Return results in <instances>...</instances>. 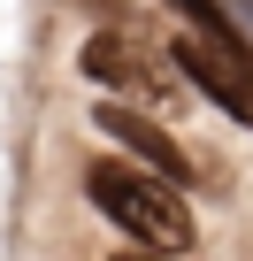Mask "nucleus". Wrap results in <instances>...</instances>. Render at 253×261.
Wrapping results in <instances>:
<instances>
[{"instance_id": "obj_4", "label": "nucleus", "mask_w": 253, "mask_h": 261, "mask_svg": "<svg viewBox=\"0 0 253 261\" xmlns=\"http://www.w3.org/2000/svg\"><path fill=\"white\" fill-rule=\"evenodd\" d=\"M92 130H107V139L123 146V154H138L146 169H161L169 185H192V162H184V146L169 139L161 123H146L138 108H123V100H100V115H92Z\"/></svg>"}, {"instance_id": "obj_5", "label": "nucleus", "mask_w": 253, "mask_h": 261, "mask_svg": "<svg viewBox=\"0 0 253 261\" xmlns=\"http://www.w3.org/2000/svg\"><path fill=\"white\" fill-rule=\"evenodd\" d=\"M115 261H161V253H115Z\"/></svg>"}, {"instance_id": "obj_1", "label": "nucleus", "mask_w": 253, "mask_h": 261, "mask_svg": "<svg viewBox=\"0 0 253 261\" xmlns=\"http://www.w3.org/2000/svg\"><path fill=\"white\" fill-rule=\"evenodd\" d=\"M85 192H92V207L107 215V223H123L138 246H154V253H192V207H184V192L161 177V169H146V162H92L85 169Z\"/></svg>"}, {"instance_id": "obj_3", "label": "nucleus", "mask_w": 253, "mask_h": 261, "mask_svg": "<svg viewBox=\"0 0 253 261\" xmlns=\"http://www.w3.org/2000/svg\"><path fill=\"white\" fill-rule=\"evenodd\" d=\"M77 69H85L100 92H123V100H161V92H169V69H154V54H146L138 39H123V31L85 39Z\"/></svg>"}, {"instance_id": "obj_2", "label": "nucleus", "mask_w": 253, "mask_h": 261, "mask_svg": "<svg viewBox=\"0 0 253 261\" xmlns=\"http://www.w3.org/2000/svg\"><path fill=\"white\" fill-rule=\"evenodd\" d=\"M169 62L184 69V85H192V92H207L230 123H245V130H253V62H238V54L207 46L200 31H192V39H177V46H169Z\"/></svg>"}]
</instances>
